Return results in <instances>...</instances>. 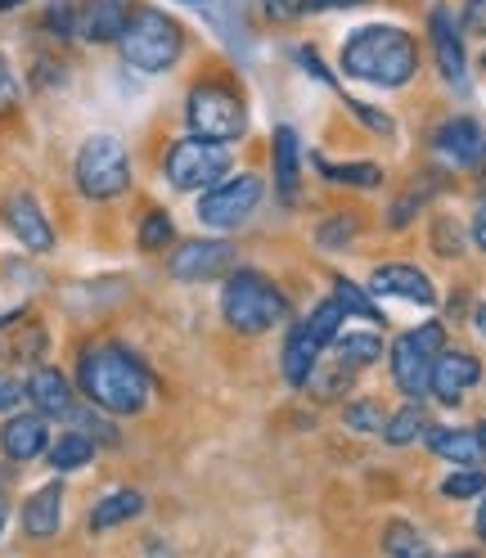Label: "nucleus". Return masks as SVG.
Masks as SVG:
<instances>
[{
  "label": "nucleus",
  "mask_w": 486,
  "mask_h": 558,
  "mask_svg": "<svg viewBox=\"0 0 486 558\" xmlns=\"http://www.w3.org/2000/svg\"><path fill=\"white\" fill-rule=\"evenodd\" d=\"M77 388L90 410L118 418V414H141L154 401V374L122 342H95L82 347L77 356Z\"/></svg>",
  "instance_id": "nucleus-1"
},
{
  "label": "nucleus",
  "mask_w": 486,
  "mask_h": 558,
  "mask_svg": "<svg viewBox=\"0 0 486 558\" xmlns=\"http://www.w3.org/2000/svg\"><path fill=\"white\" fill-rule=\"evenodd\" d=\"M338 73L347 82L401 90L420 77V46H414V37L397 23H369V27L347 32L342 54H338Z\"/></svg>",
  "instance_id": "nucleus-2"
},
{
  "label": "nucleus",
  "mask_w": 486,
  "mask_h": 558,
  "mask_svg": "<svg viewBox=\"0 0 486 558\" xmlns=\"http://www.w3.org/2000/svg\"><path fill=\"white\" fill-rule=\"evenodd\" d=\"M118 54L126 68L145 77H162L185 59V27L158 5H135L131 23L118 37Z\"/></svg>",
  "instance_id": "nucleus-3"
},
{
  "label": "nucleus",
  "mask_w": 486,
  "mask_h": 558,
  "mask_svg": "<svg viewBox=\"0 0 486 558\" xmlns=\"http://www.w3.org/2000/svg\"><path fill=\"white\" fill-rule=\"evenodd\" d=\"M289 316V298L284 289L275 284V279H266L262 270L253 266H239L226 275V289H221V320L243 333V338H262L270 333L275 325H280Z\"/></svg>",
  "instance_id": "nucleus-4"
},
{
  "label": "nucleus",
  "mask_w": 486,
  "mask_h": 558,
  "mask_svg": "<svg viewBox=\"0 0 486 558\" xmlns=\"http://www.w3.org/2000/svg\"><path fill=\"white\" fill-rule=\"evenodd\" d=\"M185 126H190V135L217 140V145H234V140L248 135V104H243L234 82L198 77L185 90Z\"/></svg>",
  "instance_id": "nucleus-5"
},
{
  "label": "nucleus",
  "mask_w": 486,
  "mask_h": 558,
  "mask_svg": "<svg viewBox=\"0 0 486 558\" xmlns=\"http://www.w3.org/2000/svg\"><path fill=\"white\" fill-rule=\"evenodd\" d=\"M73 181L82 190V198L90 203H109L122 198L131 190V154L118 135H86L82 149L73 158Z\"/></svg>",
  "instance_id": "nucleus-6"
},
{
  "label": "nucleus",
  "mask_w": 486,
  "mask_h": 558,
  "mask_svg": "<svg viewBox=\"0 0 486 558\" xmlns=\"http://www.w3.org/2000/svg\"><path fill=\"white\" fill-rule=\"evenodd\" d=\"M230 145H217V140H203V135H181L171 140V149L162 158V177L177 194H203L212 190L221 177H230Z\"/></svg>",
  "instance_id": "nucleus-7"
},
{
  "label": "nucleus",
  "mask_w": 486,
  "mask_h": 558,
  "mask_svg": "<svg viewBox=\"0 0 486 558\" xmlns=\"http://www.w3.org/2000/svg\"><path fill=\"white\" fill-rule=\"evenodd\" d=\"M446 352V325L428 320L420 329H405L392 342V383L405 397H428V378H433V361Z\"/></svg>",
  "instance_id": "nucleus-8"
},
{
  "label": "nucleus",
  "mask_w": 486,
  "mask_h": 558,
  "mask_svg": "<svg viewBox=\"0 0 486 558\" xmlns=\"http://www.w3.org/2000/svg\"><path fill=\"white\" fill-rule=\"evenodd\" d=\"M257 203H262V177L257 171H234V177H221L212 190L198 194V226L239 230L257 213Z\"/></svg>",
  "instance_id": "nucleus-9"
},
{
  "label": "nucleus",
  "mask_w": 486,
  "mask_h": 558,
  "mask_svg": "<svg viewBox=\"0 0 486 558\" xmlns=\"http://www.w3.org/2000/svg\"><path fill=\"white\" fill-rule=\"evenodd\" d=\"M428 37H433V59H437V73L450 86H464L469 77V54H464V27L455 19L450 5H433L428 14Z\"/></svg>",
  "instance_id": "nucleus-10"
},
{
  "label": "nucleus",
  "mask_w": 486,
  "mask_h": 558,
  "mask_svg": "<svg viewBox=\"0 0 486 558\" xmlns=\"http://www.w3.org/2000/svg\"><path fill=\"white\" fill-rule=\"evenodd\" d=\"M234 266V248L226 239H190L171 253L167 270L181 279V284H203V279H217Z\"/></svg>",
  "instance_id": "nucleus-11"
},
{
  "label": "nucleus",
  "mask_w": 486,
  "mask_h": 558,
  "mask_svg": "<svg viewBox=\"0 0 486 558\" xmlns=\"http://www.w3.org/2000/svg\"><path fill=\"white\" fill-rule=\"evenodd\" d=\"M135 0H77V41L118 46L122 27L131 23Z\"/></svg>",
  "instance_id": "nucleus-12"
},
{
  "label": "nucleus",
  "mask_w": 486,
  "mask_h": 558,
  "mask_svg": "<svg viewBox=\"0 0 486 558\" xmlns=\"http://www.w3.org/2000/svg\"><path fill=\"white\" fill-rule=\"evenodd\" d=\"M482 383V361L473 352H441L433 361V378H428V392L441 405H460L473 388Z\"/></svg>",
  "instance_id": "nucleus-13"
},
{
  "label": "nucleus",
  "mask_w": 486,
  "mask_h": 558,
  "mask_svg": "<svg viewBox=\"0 0 486 558\" xmlns=\"http://www.w3.org/2000/svg\"><path fill=\"white\" fill-rule=\"evenodd\" d=\"M433 149L450 162V167H482L486 162V131L473 118H446L433 131Z\"/></svg>",
  "instance_id": "nucleus-14"
},
{
  "label": "nucleus",
  "mask_w": 486,
  "mask_h": 558,
  "mask_svg": "<svg viewBox=\"0 0 486 558\" xmlns=\"http://www.w3.org/2000/svg\"><path fill=\"white\" fill-rule=\"evenodd\" d=\"M5 226H10V234L23 243L27 253H50L54 248V226H50V217H46V207L32 198V194H10L5 198Z\"/></svg>",
  "instance_id": "nucleus-15"
},
{
  "label": "nucleus",
  "mask_w": 486,
  "mask_h": 558,
  "mask_svg": "<svg viewBox=\"0 0 486 558\" xmlns=\"http://www.w3.org/2000/svg\"><path fill=\"white\" fill-rule=\"evenodd\" d=\"M0 450L14 460V464H27L50 450V418L37 414V410H19L5 418V428H0Z\"/></svg>",
  "instance_id": "nucleus-16"
},
{
  "label": "nucleus",
  "mask_w": 486,
  "mask_h": 558,
  "mask_svg": "<svg viewBox=\"0 0 486 558\" xmlns=\"http://www.w3.org/2000/svg\"><path fill=\"white\" fill-rule=\"evenodd\" d=\"M369 293L378 298H401V302H414V306H433L437 302V289L433 279L420 270V266H405V262H388L369 275Z\"/></svg>",
  "instance_id": "nucleus-17"
},
{
  "label": "nucleus",
  "mask_w": 486,
  "mask_h": 558,
  "mask_svg": "<svg viewBox=\"0 0 486 558\" xmlns=\"http://www.w3.org/2000/svg\"><path fill=\"white\" fill-rule=\"evenodd\" d=\"M23 397L32 401V410L46 414V418H63L77 410V397H73V383H68L54 365H37L23 383Z\"/></svg>",
  "instance_id": "nucleus-18"
},
{
  "label": "nucleus",
  "mask_w": 486,
  "mask_h": 558,
  "mask_svg": "<svg viewBox=\"0 0 486 558\" xmlns=\"http://www.w3.org/2000/svg\"><path fill=\"white\" fill-rule=\"evenodd\" d=\"M59 527H63V486L50 482V486H41V492L27 496V505H23V532L32 541H50V536H59Z\"/></svg>",
  "instance_id": "nucleus-19"
},
{
  "label": "nucleus",
  "mask_w": 486,
  "mask_h": 558,
  "mask_svg": "<svg viewBox=\"0 0 486 558\" xmlns=\"http://www.w3.org/2000/svg\"><path fill=\"white\" fill-rule=\"evenodd\" d=\"M270 167H275V190L284 203L297 198V177H302V145L293 126H275L270 135Z\"/></svg>",
  "instance_id": "nucleus-20"
},
{
  "label": "nucleus",
  "mask_w": 486,
  "mask_h": 558,
  "mask_svg": "<svg viewBox=\"0 0 486 558\" xmlns=\"http://www.w3.org/2000/svg\"><path fill=\"white\" fill-rule=\"evenodd\" d=\"M320 356H325V347H316L302 325H293V329H289V338H284L280 369H284V378L293 383V388H306L311 374H316V365H320Z\"/></svg>",
  "instance_id": "nucleus-21"
},
{
  "label": "nucleus",
  "mask_w": 486,
  "mask_h": 558,
  "mask_svg": "<svg viewBox=\"0 0 486 558\" xmlns=\"http://www.w3.org/2000/svg\"><path fill=\"white\" fill-rule=\"evenodd\" d=\"M428 450L450 464H460V469H477V460H482L477 433H469V428H441V424L428 428Z\"/></svg>",
  "instance_id": "nucleus-22"
},
{
  "label": "nucleus",
  "mask_w": 486,
  "mask_h": 558,
  "mask_svg": "<svg viewBox=\"0 0 486 558\" xmlns=\"http://www.w3.org/2000/svg\"><path fill=\"white\" fill-rule=\"evenodd\" d=\"M145 513V496L141 492H109L95 509H90V532H113V527H122V522H131V518H141Z\"/></svg>",
  "instance_id": "nucleus-23"
},
{
  "label": "nucleus",
  "mask_w": 486,
  "mask_h": 558,
  "mask_svg": "<svg viewBox=\"0 0 486 558\" xmlns=\"http://www.w3.org/2000/svg\"><path fill=\"white\" fill-rule=\"evenodd\" d=\"M46 460H50L54 473H77V469H86L95 460V437L82 433V428L77 433H59L50 441V450H46Z\"/></svg>",
  "instance_id": "nucleus-24"
},
{
  "label": "nucleus",
  "mask_w": 486,
  "mask_h": 558,
  "mask_svg": "<svg viewBox=\"0 0 486 558\" xmlns=\"http://www.w3.org/2000/svg\"><path fill=\"white\" fill-rule=\"evenodd\" d=\"M333 361L356 374V369H365L374 361H384V338L378 333H338L333 338Z\"/></svg>",
  "instance_id": "nucleus-25"
},
{
  "label": "nucleus",
  "mask_w": 486,
  "mask_h": 558,
  "mask_svg": "<svg viewBox=\"0 0 486 558\" xmlns=\"http://www.w3.org/2000/svg\"><path fill=\"white\" fill-rule=\"evenodd\" d=\"M316 171L329 185H352V190L384 185V167L378 162H329V158H316Z\"/></svg>",
  "instance_id": "nucleus-26"
},
{
  "label": "nucleus",
  "mask_w": 486,
  "mask_h": 558,
  "mask_svg": "<svg viewBox=\"0 0 486 558\" xmlns=\"http://www.w3.org/2000/svg\"><path fill=\"white\" fill-rule=\"evenodd\" d=\"M384 554L388 558H433V541L410 527V522H388L384 527Z\"/></svg>",
  "instance_id": "nucleus-27"
},
{
  "label": "nucleus",
  "mask_w": 486,
  "mask_h": 558,
  "mask_svg": "<svg viewBox=\"0 0 486 558\" xmlns=\"http://www.w3.org/2000/svg\"><path fill=\"white\" fill-rule=\"evenodd\" d=\"M37 27L59 46L77 41V0H46V10L37 14Z\"/></svg>",
  "instance_id": "nucleus-28"
},
{
  "label": "nucleus",
  "mask_w": 486,
  "mask_h": 558,
  "mask_svg": "<svg viewBox=\"0 0 486 558\" xmlns=\"http://www.w3.org/2000/svg\"><path fill=\"white\" fill-rule=\"evenodd\" d=\"M135 243H141V253H167L171 243H177V226H171V213L162 207H149L141 230H135Z\"/></svg>",
  "instance_id": "nucleus-29"
},
{
  "label": "nucleus",
  "mask_w": 486,
  "mask_h": 558,
  "mask_svg": "<svg viewBox=\"0 0 486 558\" xmlns=\"http://www.w3.org/2000/svg\"><path fill=\"white\" fill-rule=\"evenodd\" d=\"M333 298H338V306L347 311V316H361L365 325H384V311L369 302V289L352 284V279H333Z\"/></svg>",
  "instance_id": "nucleus-30"
},
{
  "label": "nucleus",
  "mask_w": 486,
  "mask_h": 558,
  "mask_svg": "<svg viewBox=\"0 0 486 558\" xmlns=\"http://www.w3.org/2000/svg\"><path fill=\"white\" fill-rule=\"evenodd\" d=\"M420 433H428V418H424L420 405L397 410L388 424H384V441H388V446H410V441H420Z\"/></svg>",
  "instance_id": "nucleus-31"
},
{
  "label": "nucleus",
  "mask_w": 486,
  "mask_h": 558,
  "mask_svg": "<svg viewBox=\"0 0 486 558\" xmlns=\"http://www.w3.org/2000/svg\"><path fill=\"white\" fill-rule=\"evenodd\" d=\"M356 230H361V221H356L352 213H333V217L316 230V243H320L325 253H338V248H347V243L356 239Z\"/></svg>",
  "instance_id": "nucleus-32"
},
{
  "label": "nucleus",
  "mask_w": 486,
  "mask_h": 558,
  "mask_svg": "<svg viewBox=\"0 0 486 558\" xmlns=\"http://www.w3.org/2000/svg\"><path fill=\"white\" fill-rule=\"evenodd\" d=\"M441 496L446 500H473V496H486V473L482 469H460L441 482Z\"/></svg>",
  "instance_id": "nucleus-33"
},
{
  "label": "nucleus",
  "mask_w": 486,
  "mask_h": 558,
  "mask_svg": "<svg viewBox=\"0 0 486 558\" xmlns=\"http://www.w3.org/2000/svg\"><path fill=\"white\" fill-rule=\"evenodd\" d=\"M347 428H352V433H378V437H384V424H388V418H384V410H378L374 401H356V405H347Z\"/></svg>",
  "instance_id": "nucleus-34"
},
{
  "label": "nucleus",
  "mask_w": 486,
  "mask_h": 558,
  "mask_svg": "<svg viewBox=\"0 0 486 558\" xmlns=\"http://www.w3.org/2000/svg\"><path fill=\"white\" fill-rule=\"evenodd\" d=\"M306 388H311V392H320L325 401H333V397H342V388H352V369H342V365L333 361V369H329V374H320V369L311 374Z\"/></svg>",
  "instance_id": "nucleus-35"
},
{
  "label": "nucleus",
  "mask_w": 486,
  "mask_h": 558,
  "mask_svg": "<svg viewBox=\"0 0 486 558\" xmlns=\"http://www.w3.org/2000/svg\"><path fill=\"white\" fill-rule=\"evenodd\" d=\"M19 73H14V63H10V54L0 50V118H10L14 109H19Z\"/></svg>",
  "instance_id": "nucleus-36"
},
{
  "label": "nucleus",
  "mask_w": 486,
  "mask_h": 558,
  "mask_svg": "<svg viewBox=\"0 0 486 558\" xmlns=\"http://www.w3.org/2000/svg\"><path fill=\"white\" fill-rule=\"evenodd\" d=\"M347 109H352V118L365 122L374 135H397V122H392L384 109H374V104H365V99H347Z\"/></svg>",
  "instance_id": "nucleus-37"
},
{
  "label": "nucleus",
  "mask_w": 486,
  "mask_h": 558,
  "mask_svg": "<svg viewBox=\"0 0 486 558\" xmlns=\"http://www.w3.org/2000/svg\"><path fill=\"white\" fill-rule=\"evenodd\" d=\"M293 59H297V68H302V73H306V77H316L320 86H338V77L329 73V68H325V59H320L316 50H311V46H297V50H293Z\"/></svg>",
  "instance_id": "nucleus-38"
},
{
  "label": "nucleus",
  "mask_w": 486,
  "mask_h": 558,
  "mask_svg": "<svg viewBox=\"0 0 486 558\" xmlns=\"http://www.w3.org/2000/svg\"><path fill=\"white\" fill-rule=\"evenodd\" d=\"M433 248H437L441 257H460V230H450L446 217L433 221Z\"/></svg>",
  "instance_id": "nucleus-39"
},
{
  "label": "nucleus",
  "mask_w": 486,
  "mask_h": 558,
  "mask_svg": "<svg viewBox=\"0 0 486 558\" xmlns=\"http://www.w3.org/2000/svg\"><path fill=\"white\" fill-rule=\"evenodd\" d=\"M262 14L275 23H293L306 14V0H262Z\"/></svg>",
  "instance_id": "nucleus-40"
},
{
  "label": "nucleus",
  "mask_w": 486,
  "mask_h": 558,
  "mask_svg": "<svg viewBox=\"0 0 486 558\" xmlns=\"http://www.w3.org/2000/svg\"><path fill=\"white\" fill-rule=\"evenodd\" d=\"M460 27L469 32V37H486V0H464Z\"/></svg>",
  "instance_id": "nucleus-41"
},
{
  "label": "nucleus",
  "mask_w": 486,
  "mask_h": 558,
  "mask_svg": "<svg viewBox=\"0 0 486 558\" xmlns=\"http://www.w3.org/2000/svg\"><path fill=\"white\" fill-rule=\"evenodd\" d=\"M54 82H63V63L50 54H37V86H54Z\"/></svg>",
  "instance_id": "nucleus-42"
},
{
  "label": "nucleus",
  "mask_w": 486,
  "mask_h": 558,
  "mask_svg": "<svg viewBox=\"0 0 486 558\" xmlns=\"http://www.w3.org/2000/svg\"><path fill=\"white\" fill-rule=\"evenodd\" d=\"M19 401H23V383H14V378L0 374V410L14 414V405H19Z\"/></svg>",
  "instance_id": "nucleus-43"
},
{
  "label": "nucleus",
  "mask_w": 486,
  "mask_h": 558,
  "mask_svg": "<svg viewBox=\"0 0 486 558\" xmlns=\"http://www.w3.org/2000/svg\"><path fill=\"white\" fill-rule=\"evenodd\" d=\"M356 5H369V0H306V14L311 10H356Z\"/></svg>",
  "instance_id": "nucleus-44"
},
{
  "label": "nucleus",
  "mask_w": 486,
  "mask_h": 558,
  "mask_svg": "<svg viewBox=\"0 0 486 558\" xmlns=\"http://www.w3.org/2000/svg\"><path fill=\"white\" fill-rule=\"evenodd\" d=\"M473 243H477V248L486 253V203H482L477 213H473Z\"/></svg>",
  "instance_id": "nucleus-45"
},
{
  "label": "nucleus",
  "mask_w": 486,
  "mask_h": 558,
  "mask_svg": "<svg viewBox=\"0 0 486 558\" xmlns=\"http://www.w3.org/2000/svg\"><path fill=\"white\" fill-rule=\"evenodd\" d=\"M23 316V306H5L0 302V329H10V320H19Z\"/></svg>",
  "instance_id": "nucleus-46"
},
{
  "label": "nucleus",
  "mask_w": 486,
  "mask_h": 558,
  "mask_svg": "<svg viewBox=\"0 0 486 558\" xmlns=\"http://www.w3.org/2000/svg\"><path fill=\"white\" fill-rule=\"evenodd\" d=\"M477 536L486 541V496H482V505H477Z\"/></svg>",
  "instance_id": "nucleus-47"
},
{
  "label": "nucleus",
  "mask_w": 486,
  "mask_h": 558,
  "mask_svg": "<svg viewBox=\"0 0 486 558\" xmlns=\"http://www.w3.org/2000/svg\"><path fill=\"white\" fill-rule=\"evenodd\" d=\"M27 5V0H0V14H19Z\"/></svg>",
  "instance_id": "nucleus-48"
},
{
  "label": "nucleus",
  "mask_w": 486,
  "mask_h": 558,
  "mask_svg": "<svg viewBox=\"0 0 486 558\" xmlns=\"http://www.w3.org/2000/svg\"><path fill=\"white\" fill-rule=\"evenodd\" d=\"M5 518H10V505H5V496H0V532H5Z\"/></svg>",
  "instance_id": "nucleus-49"
},
{
  "label": "nucleus",
  "mask_w": 486,
  "mask_h": 558,
  "mask_svg": "<svg viewBox=\"0 0 486 558\" xmlns=\"http://www.w3.org/2000/svg\"><path fill=\"white\" fill-rule=\"evenodd\" d=\"M473 433H477V446H482V456H486V424H477Z\"/></svg>",
  "instance_id": "nucleus-50"
},
{
  "label": "nucleus",
  "mask_w": 486,
  "mask_h": 558,
  "mask_svg": "<svg viewBox=\"0 0 486 558\" xmlns=\"http://www.w3.org/2000/svg\"><path fill=\"white\" fill-rule=\"evenodd\" d=\"M477 329L486 333V306H477Z\"/></svg>",
  "instance_id": "nucleus-51"
},
{
  "label": "nucleus",
  "mask_w": 486,
  "mask_h": 558,
  "mask_svg": "<svg viewBox=\"0 0 486 558\" xmlns=\"http://www.w3.org/2000/svg\"><path fill=\"white\" fill-rule=\"evenodd\" d=\"M450 558H477V554H469V549H464V554H450Z\"/></svg>",
  "instance_id": "nucleus-52"
},
{
  "label": "nucleus",
  "mask_w": 486,
  "mask_h": 558,
  "mask_svg": "<svg viewBox=\"0 0 486 558\" xmlns=\"http://www.w3.org/2000/svg\"><path fill=\"white\" fill-rule=\"evenodd\" d=\"M482 68H486V50H482Z\"/></svg>",
  "instance_id": "nucleus-53"
},
{
  "label": "nucleus",
  "mask_w": 486,
  "mask_h": 558,
  "mask_svg": "<svg viewBox=\"0 0 486 558\" xmlns=\"http://www.w3.org/2000/svg\"><path fill=\"white\" fill-rule=\"evenodd\" d=\"M190 5H203V0H190Z\"/></svg>",
  "instance_id": "nucleus-54"
}]
</instances>
